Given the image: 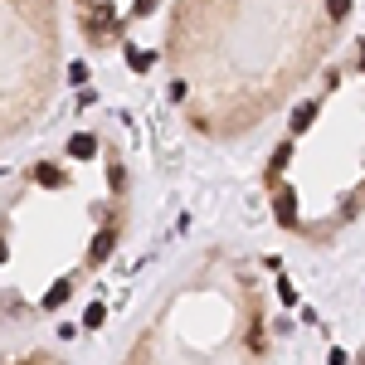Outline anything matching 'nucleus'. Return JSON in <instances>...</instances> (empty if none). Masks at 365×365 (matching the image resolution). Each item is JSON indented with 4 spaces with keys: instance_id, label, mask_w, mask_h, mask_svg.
<instances>
[{
    "instance_id": "obj_1",
    "label": "nucleus",
    "mask_w": 365,
    "mask_h": 365,
    "mask_svg": "<svg viewBox=\"0 0 365 365\" xmlns=\"http://www.w3.org/2000/svg\"><path fill=\"white\" fill-rule=\"evenodd\" d=\"M93 151H98V137H93V132H73V137H68V156H78V161H88Z\"/></svg>"
},
{
    "instance_id": "obj_2",
    "label": "nucleus",
    "mask_w": 365,
    "mask_h": 365,
    "mask_svg": "<svg viewBox=\"0 0 365 365\" xmlns=\"http://www.w3.org/2000/svg\"><path fill=\"white\" fill-rule=\"evenodd\" d=\"M103 317H108V307H103V302H93V307H88V317H83V327H88V331H93V327H98Z\"/></svg>"
},
{
    "instance_id": "obj_3",
    "label": "nucleus",
    "mask_w": 365,
    "mask_h": 365,
    "mask_svg": "<svg viewBox=\"0 0 365 365\" xmlns=\"http://www.w3.org/2000/svg\"><path fill=\"white\" fill-rule=\"evenodd\" d=\"M0 365H58L54 356H25V361H0Z\"/></svg>"
}]
</instances>
